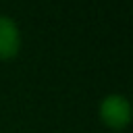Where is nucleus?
Here are the masks:
<instances>
[{
    "instance_id": "f257e3e1",
    "label": "nucleus",
    "mask_w": 133,
    "mask_h": 133,
    "mask_svg": "<svg viewBox=\"0 0 133 133\" xmlns=\"http://www.w3.org/2000/svg\"><path fill=\"white\" fill-rule=\"evenodd\" d=\"M98 114H100V121L108 129L123 131L131 123V104H129L127 96H123V94H108L100 102Z\"/></svg>"
},
{
    "instance_id": "f03ea898",
    "label": "nucleus",
    "mask_w": 133,
    "mask_h": 133,
    "mask_svg": "<svg viewBox=\"0 0 133 133\" xmlns=\"http://www.w3.org/2000/svg\"><path fill=\"white\" fill-rule=\"evenodd\" d=\"M21 44H23V37H21L19 25L10 17L0 15V60L17 58L21 52Z\"/></svg>"
}]
</instances>
